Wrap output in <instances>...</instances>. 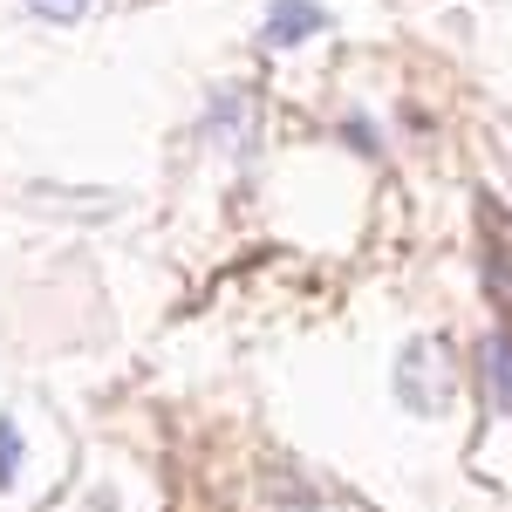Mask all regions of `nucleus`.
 <instances>
[{"label":"nucleus","instance_id":"6","mask_svg":"<svg viewBox=\"0 0 512 512\" xmlns=\"http://www.w3.org/2000/svg\"><path fill=\"white\" fill-rule=\"evenodd\" d=\"M485 287H492V301H512V253L485 260Z\"/></svg>","mask_w":512,"mask_h":512},{"label":"nucleus","instance_id":"3","mask_svg":"<svg viewBox=\"0 0 512 512\" xmlns=\"http://www.w3.org/2000/svg\"><path fill=\"white\" fill-rule=\"evenodd\" d=\"M478 383H485V403L512 417V335H485L478 342Z\"/></svg>","mask_w":512,"mask_h":512},{"label":"nucleus","instance_id":"2","mask_svg":"<svg viewBox=\"0 0 512 512\" xmlns=\"http://www.w3.org/2000/svg\"><path fill=\"white\" fill-rule=\"evenodd\" d=\"M328 28V7H315V0H274L267 7V21H260V41L267 48H294V41H308Z\"/></svg>","mask_w":512,"mask_h":512},{"label":"nucleus","instance_id":"4","mask_svg":"<svg viewBox=\"0 0 512 512\" xmlns=\"http://www.w3.org/2000/svg\"><path fill=\"white\" fill-rule=\"evenodd\" d=\"M212 137H219V144H246V96H239V89H226V96L212 103Z\"/></svg>","mask_w":512,"mask_h":512},{"label":"nucleus","instance_id":"1","mask_svg":"<svg viewBox=\"0 0 512 512\" xmlns=\"http://www.w3.org/2000/svg\"><path fill=\"white\" fill-rule=\"evenodd\" d=\"M451 390H458V369H451V349L437 335H410L396 349V403L417 410V417H444L451 410Z\"/></svg>","mask_w":512,"mask_h":512},{"label":"nucleus","instance_id":"5","mask_svg":"<svg viewBox=\"0 0 512 512\" xmlns=\"http://www.w3.org/2000/svg\"><path fill=\"white\" fill-rule=\"evenodd\" d=\"M14 472H21V431H14V424H0V492L14 485Z\"/></svg>","mask_w":512,"mask_h":512},{"label":"nucleus","instance_id":"8","mask_svg":"<svg viewBox=\"0 0 512 512\" xmlns=\"http://www.w3.org/2000/svg\"><path fill=\"white\" fill-rule=\"evenodd\" d=\"M349 144H355V151H376V144H383V137H376V123L349 117Z\"/></svg>","mask_w":512,"mask_h":512},{"label":"nucleus","instance_id":"7","mask_svg":"<svg viewBox=\"0 0 512 512\" xmlns=\"http://www.w3.org/2000/svg\"><path fill=\"white\" fill-rule=\"evenodd\" d=\"M28 7H35L41 21H76V14L89 7V0H28Z\"/></svg>","mask_w":512,"mask_h":512}]
</instances>
